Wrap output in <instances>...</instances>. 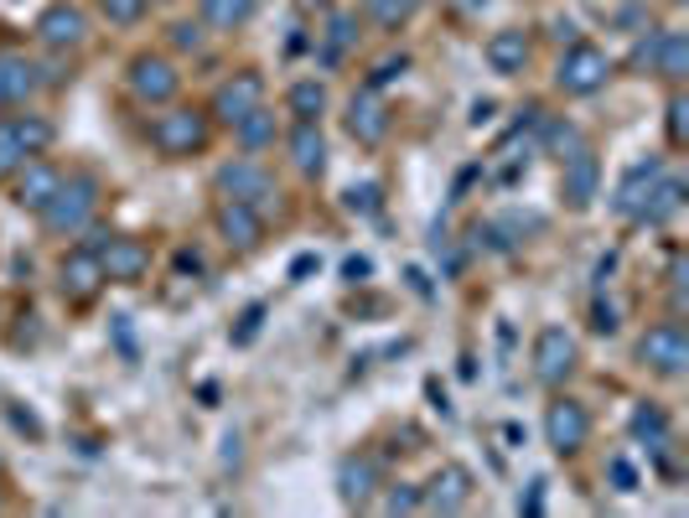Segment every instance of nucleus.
I'll return each mask as SVG.
<instances>
[{
    "label": "nucleus",
    "instance_id": "nucleus-15",
    "mask_svg": "<svg viewBox=\"0 0 689 518\" xmlns=\"http://www.w3.org/2000/svg\"><path fill=\"white\" fill-rule=\"evenodd\" d=\"M62 172L47 162H27L21 172H16V207H27V213H42L47 203H52V193H58Z\"/></svg>",
    "mask_w": 689,
    "mask_h": 518
},
{
    "label": "nucleus",
    "instance_id": "nucleus-17",
    "mask_svg": "<svg viewBox=\"0 0 689 518\" xmlns=\"http://www.w3.org/2000/svg\"><path fill=\"white\" fill-rule=\"evenodd\" d=\"M37 37H42V47H78L89 37V16L78 11V6H52L37 21Z\"/></svg>",
    "mask_w": 689,
    "mask_h": 518
},
{
    "label": "nucleus",
    "instance_id": "nucleus-38",
    "mask_svg": "<svg viewBox=\"0 0 689 518\" xmlns=\"http://www.w3.org/2000/svg\"><path fill=\"white\" fill-rule=\"evenodd\" d=\"M405 68H410V58H384V62H378V68H374V89H384V84H394V78L405 74Z\"/></svg>",
    "mask_w": 689,
    "mask_h": 518
},
{
    "label": "nucleus",
    "instance_id": "nucleus-39",
    "mask_svg": "<svg viewBox=\"0 0 689 518\" xmlns=\"http://www.w3.org/2000/svg\"><path fill=\"white\" fill-rule=\"evenodd\" d=\"M653 52H659V31H653V37H643V42L632 47V68H653Z\"/></svg>",
    "mask_w": 689,
    "mask_h": 518
},
{
    "label": "nucleus",
    "instance_id": "nucleus-5",
    "mask_svg": "<svg viewBox=\"0 0 689 518\" xmlns=\"http://www.w3.org/2000/svg\"><path fill=\"white\" fill-rule=\"evenodd\" d=\"M607 78H612V62H607V52L591 42H575L560 58V74H554V84L565 94H575V99H585V94H597L607 89Z\"/></svg>",
    "mask_w": 689,
    "mask_h": 518
},
{
    "label": "nucleus",
    "instance_id": "nucleus-37",
    "mask_svg": "<svg viewBox=\"0 0 689 518\" xmlns=\"http://www.w3.org/2000/svg\"><path fill=\"white\" fill-rule=\"evenodd\" d=\"M685 115H689V104L679 99H669V140H675V146H685Z\"/></svg>",
    "mask_w": 689,
    "mask_h": 518
},
{
    "label": "nucleus",
    "instance_id": "nucleus-10",
    "mask_svg": "<svg viewBox=\"0 0 689 518\" xmlns=\"http://www.w3.org/2000/svg\"><path fill=\"white\" fill-rule=\"evenodd\" d=\"M218 234H224L228 250H259L265 218H259L255 203H234V197H224V203H218Z\"/></svg>",
    "mask_w": 689,
    "mask_h": 518
},
{
    "label": "nucleus",
    "instance_id": "nucleus-2",
    "mask_svg": "<svg viewBox=\"0 0 689 518\" xmlns=\"http://www.w3.org/2000/svg\"><path fill=\"white\" fill-rule=\"evenodd\" d=\"M150 146L161 150V156H193V150L208 146V119L197 115V109H166V115H156V125H150Z\"/></svg>",
    "mask_w": 689,
    "mask_h": 518
},
{
    "label": "nucleus",
    "instance_id": "nucleus-32",
    "mask_svg": "<svg viewBox=\"0 0 689 518\" xmlns=\"http://www.w3.org/2000/svg\"><path fill=\"white\" fill-rule=\"evenodd\" d=\"M544 140H550V150L560 156V162H570L575 150H585V135L575 130V125H565V119H554L550 130H544Z\"/></svg>",
    "mask_w": 689,
    "mask_h": 518
},
{
    "label": "nucleus",
    "instance_id": "nucleus-16",
    "mask_svg": "<svg viewBox=\"0 0 689 518\" xmlns=\"http://www.w3.org/2000/svg\"><path fill=\"white\" fill-rule=\"evenodd\" d=\"M62 296H73V301H89L99 285H105V265H99V254L93 250H73L68 260H62Z\"/></svg>",
    "mask_w": 689,
    "mask_h": 518
},
{
    "label": "nucleus",
    "instance_id": "nucleus-34",
    "mask_svg": "<svg viewBox=\"0 0 689 518\" xmlns=\"http://www.w3.org/2000/svg\"><path fill=\"white\" fill-rule=\"evenodd\" d=\"M358 21H353V16H332V31H327V58H337V52H343V47H353L358 42Z\"/></svg>",
    "mask_w": 689,
    "mask_h": 518
},
{
    "label": "nucleus",
    "instance_id": "nucleus-20",
    "mask_svg": "<svg viewBox=\"0 0 689 518\" xmlns=\"http://www.w3.org/2000/svg\"><path fill=\"white\" fill-rule=\"evenodd\" d=\"M565 166V197H570V207H591V197H597V187H601V166H597V156H591V146L585 150H575L570 162H560Z\"/></svg>",
    "mask_w": 689,
    "mask_h": 518
},
{
    "label": "nucleus",
    "instance_id": "nucleus-4",
    "mask_svg": "<svg viewBox=\"0 0 689 518\" xmlns=\"http://www.w3.org/2000/svg\"><path fill=\"white\" fill-rule=\"evenodd\" d=\"M89 250L99 254V265H105V281H120V285L146 281L150 250L140 244V238H130V234H99Z\"/></svg>",
    "mask_w": 689,
    "mask_h": 518
},
{
    "label": "nucleus",
    "instance_id": "nucleus-45",
    "mask_svg": "<svg viewBox=\"0 0 689 518\" xmlns=\"http://www.w3.org/2000/svg\"><path fill=\"white\" fill-rule=\"evenodd\" d=\"M0 508H6V504H0Z\"/></svg>",
    "mask_w": 689,
    "mask_h": 518
},
{
    "label": "nucleus",
    "instance_id": "nucleus-1",
    "mask_svg": "<svg viewBox=\"0 0 689 518\" xmlns=\"http://www.w3.org/2000/svg\"><path fill=\"white\" fill-rule=\"evenodd\" d=\"M99 213V182L89 177V172H78V177H62L58 193H52V203L42 207V223L52 228V234H83L89 228V218Z\"/></svg>",
    "mask_w": 689,
    "mask_h": 518
},
{
    "label": "nucleus",
    "instance_id": "nucleus-30",
    "mask_svg": "<svg viewBox=\"0 0 689 518\" xmlns=\"http://www.w3.org/2000/svg\"><path fill=\"white\" fill-rule=\"evenodd\" d=\"M31 162V150L21 146V135L11 130V119H0V177H16Z\"/></svg>",
    "mask_w": 689,
    "mask_h": 518
},
{
    "label": "nucleus",
    "instance_id": "nucleus-13",
    "mask_svg": "<svg viewBox=\"0 0 689 518\" xmlns=\"http://www.w3.org/2000/svg\"><path fill=\"white\" fill-rule=\"evenodd\" d=\"M347 130H353V140L358 146H378L384 135H390V109L378 104L374 89H363L347 99Z\"/></svg>",
    "mask_w": 689,
    "mask_h": 518
},
{
    "label": "nucleus",
    "instance_id": "nucleus-43",
    "mask_svg": "<svg viewBox=\"0 0 689 518\" xmlns=\"http://www.w3.org/2000/svg\"><path fill=\"white\" fill-rule=\"evenodd\" d=\"M591 326H597V332H617V306H601L597 301V322Z\"/></svg>",
    "mask_w": 689,
    "mask_h": 518
},
{
    "label": "nucleus",
    "instance_id": "nucleus-19",
    "mask_svg": "<svg viewBox=\"0 0 689 518\" xmlns=\"http://www.w3.org/2000/svg\"><path fill=\"white\" fill-rule=\"evenodd\" d=\"M659 177H663V162H659V156L638 162V166L628 172V177H622V187H617V203H612V207L622 213V218L638 223V207H643V197L653 193V182H659Z\"/></svg>",
    "mask_w": 689,
    "mask_h": 518
},
{
    "label": "nucleus",
    "instance_id": "nucleus-33",
    "mask_svg": "<svg viewBox=\"0 0 689 518\" xmlns=\"http://www.w3.org/2000/svg\"><path fill=\"white\" fill-rule=\"evenodd\" d=\"M150 0H99V11L115 21V27H136L140 16H146Z\"/></svg>",
    "mask_w": 689,
    "mask_h": 518
},
{
    "label": "nucleus",
    "instance_id": "nucleus-7",
    "mask_svg": "<svg viewBox=\"0 0 689 518\" xmlns=\"http://www.w3.org/2000/svg\"><path fill=\"white\" fill-rule=\"evenodd\" d=\"M218 193L234 197V203H270L275 197V177L265 172V166L255 162V156H239V162L218 166Z\"/></svg>",
    "mask_w": 689,
    "mask_h": 518
},
{
    "label": "nucleus",
    "instance_id": "nucleus-11",
    "mask_svg": "<svg viewBox=\"0 0 689 518\" xmlns=\"http://www.w3.org/2000/svg\"><path fill=\"white\" fill-rule=\"evenodd\" d=\"M130 89H136V99H146V104H166V99H177L181 74L166 58H150L146 52V58L130 62Z\"/></svg>",
    "mask_w": 689,
    "mask_h": 518
},
{
    "label": "nucleus",
    "instance_id": "nucleus-25",
    "mask_svg": "<svg viewBox=\"0 0 689 518\" xmlns=\"http://www.w3.org/2000/svg\"><path fill=\"white\" fill-rule=\"evenodd\" d=\"M632 436H638V441H648V451H669V420H663V410L659 404H638V410H632Z\"/></svg>",
    "mask_w": 689,
    "mask_h": 518
},
{
    "label": "nucleus",
    "instance_id": "nucleus-23",
    "mask_svg": "<svg viewBox=\"0 0 689 518\" xmlns=\"http://www.w3.org/2000/svg\"><path fill=\"white\" fill-rule=\"evenodd\" d=\"M679 207H685V182L659 177L653 182V193L643 197V207H638V223H669Z\"/></svg>",
    "mask_w": 689,
    "mask_h": 518
},
{
    "label": "nucleus",
    "instance_id": "nucleus-31",
    "mask_svg": "<svg viewBox=\"0 0 689 518\" xmlns=\"http://www.w3.org/2000/svg\"><path fill=\"white\" fill-rule=\"evenodd\" d=\"M322 109H327V89L322 84H296L291 89V115L296 119H322Z\"/></svg>",
    "mask_w": 689,
    "mask_h": 518
},
{
    "label": "nucleus",
    "instance_id": "nucleus-3",
    "mask_svg": "<svg viewBox=\"0 0 689 518\" xmlns=\"http://www.w3.org/2000/svg\"><path fill=\"white\" fill-rule=\"evenodd\" d=\"M638 358H643V369H653L659 379H679L689 369V338L679 322H659L648 326L643 342H638Z\"/></svg>",
    "mask_w": 689,
    "mask_h": 518
},
{
    "label": "nucleus",
    "instance_id": "nucleus-12",
    "mask_svg": "<svg viewBox=\"0 0 689 518\" xmlns=\"http://www.w3.org/2000/svg\"><path fill=\"white\" fill-rule=\"evenodd\" d=\"M259 104H265V84H259V74H234L224 89L213 94V115H218L228 130H234V125H239L249 109H259Z\"/></svg>",
    "mask_w": 689,
    "mask_h": 518
},
{
    "label": "nucleus",
    "instance_id": "nucleus-21",
    "mask_svg": "<svg viewBox=\"0 0 689 518\" xmlns=\"http://www.w3.org/2000/svg\"><path fill=\"white\" fill-rule=\"evenodd\" d=\"M337 492H343V504H368L378 492V461L374 457H347L337 467Z\"/></svg>",
    "mask_w": 689,
    "mask_h": 518
},
{
    "label": "nucleus",
    "instance_id": "nucleus-26",
    "mask_svg": "<svg viewBox=\"0 0 689 518\" xmlns=\"http://www.w3.org/2000/svg\"><path fill=\"white\" fill-rule=\"evenodd\" d=\"M234 135L244 140V150H265V146H275V115L259 104V109H249V115L234 125Z\"/></svg>",
    "mask_w": 689,
    "mask_h": 518
},
{
    "label": "nucleus",
    "instance_id": "nucleus-36",
    "mask_svg": "<svg viewBox=\"0 0 689 518\" xmlns=\"http://www.w3.org/2000/svg\"><path fill=\"white\" fill-rule=\"evenodd\" d=\"M171 42H177L181 52H197V47H203V27H197V21H177V27H171Z\"/></svg>",
    "mask_w": 689,
    "mask_h": 518
},
{
    "label": "nucleus",
    "instance_id": "nucleus-9",
    "mask_svg": "<svg viewBox=\"0 0 689 518\" xmlns=\"http://www.w3.org/2000/svg\"><path fill=\"white\" fill-rule=\"evenodd\" d=\"M472 504V472L466 467H441V472L431 477V488L420 492V508H431V514H462V508Z\"/></svg>",
    "mask_w": 689,
    "mask_h": 518
},
{
    "label": "nucleus",
    "instance_id": "nucleus-28",
    "mask_svg": "<svg viewBox=\"0 0 689 518\" xmlns=\"http://www.w3.org/2000/svg\"><path fill=\"white\" fill-rule=\"evenodd\" d=\"M420 6H425V0H368L363 11H368V21H374V27L394 31V27H405V21L420 11Z\"/></svg>",
    "mask_w": 689,
    "mask_h": 518
},
{
    "label": "nucleus",
    "instance_id": "nucleus-24",
    "mask_svg": "<svg viewBox=\"0 0 689 518\" xmlns=\"http://www.w3.org/2000/svg\"><path fill=\"white\" fill-rule=\"evenodd\" d=\"M653 74H663L669 84H679V78L689 74V47L679 31H659V52H653Z\"/></svg>",
    "mask_w": 689,
    "mask_h": 518
},
{
    "label": "nucleus",
    "instance_id": "nucleus-18",
    "mask_svg": "<svg viewBox=\"0 0 689 518\" xmlns=\"http://www.w3.org/2000/svg\"><path fill=\"white\" fill-rule=\"evenodd\" d=\"M482 58H488V68H493V74H503V78L524 74V62H529V37H524L519 27L493 31V37H488V47H482Z\"/></svg>",
    "mask_w": 689,
    "mask_h": 518
},
{
    "label": "nucleus",
    "instance_id": "nucleus-14",
    "mask_svg": "<svg viewBox=\"0 0 689 518\" xmlns=\"http://www.w3.org/2000/svg\"><path fill=\"white\" fill-rule=\"evenodd\" d=\"M47 78L42 68L31 58H16V52H0V109H11V104H27L31 94L42 89Z\"/></svg>",
    "mask_w": 689,
    "mask_h": 518
},
{
    "label": "nucleus",
    "instance_id": "nucleus-44",
    "mask_svg": "<svg viewBox=\"0 0 689 518\" xmlns=\"http://www.w3.org/2000/svg\"><path fill=\"white\" fill-rule=\"evenodd\" d=\"M675 6H685V0H675Z\"/></svg>",
    "mask_w": 689,
    "mask_h": 518
},
{
    "label": "nucleus",
    "instance_id": "nucleus-35",
    "mask_svg": "<svg viewBox=\"0 0 689 518\" xmlns=\"http://www.w3.org/2000/svg\"><path fill=\"white\" fill-rule=\"evenodd\" d=\"M384 514H420V488H410V482H400V488L384 498Z\"/></svg>",
    "mask_w": 689,
    "mask_h": 518
},
{
    "label": "nucleus",
    "instance_id": "nucleus-29",
    "mask_svg": "<svg viewBox=\"0 0 689 518\" xmlns=\"http://www.w3.org/2000/svg\"><path fill=\"white\" fill-rule=\"evenodd\" d=\"M11 130L21 135V146H27L31 156H42V150L52 146V125H47L42 115H11Z\"/></svg>",
    "mask_w": 689,
    "mask_h": 518
},
{
    "label": "nucleus",
    "instance_id": "nucleus-27",
    "mask_svg": "<svg viewBox=\"0 0 689 518\" xmlns=\"http://www.w3.org/2000/svg\"><path fill=\"white\" fill-rule=\"evenodd\" d=\"M255 6H259V0H203V21L234 31V27H244V21L255 16Z\"/></svg>",
    "mask_w": 689,
    "mask_h": 518
},
{
    "label": "nucleus",
    "instance_id": "nucleus-6",
    "mask_svg": "<svg viewBox=\"0 0 689 518\" xmlns=\"http://www.w3.org/2000/svg\"><path fill=\"white\" fill-rule=\"evenodd\" d=\"M575 363H581V348H575V338L565 326H544L534 338V379L540 384H565L575 373Z\"/></svg>",
    "mask_w": 689,
    "mask_h": 518
},
{
    "label": "nucleus",
    "instance_id": "nucleus-41",
    "mask_svg": "<svg viewBox=\"0 0 689 518\" xmlns=\"http://www.w3.org/2000/svg\"><path fill=\"white\" fill-rule=\"evenodd\" d=\"M612 482H617L622 492H632V488H638V472H632L628 461H612Z\"/></svg>",
    "mask_w": 689,
    "mask_h": 518
},
{
    "label": "nucleus",
    "instance_id": "nucleus-8",
    "mask_svg": "<svg viewBox=\"0 0 689 518\" xmlns=\"http://www.w3.org/2000/svg\"><path fill=\"white\" fill-rule=\"evenodd\" d=\"M585 436H591V414H585V404L554 400L550 410H544V441H550L560 457H575V451L585 446Z\"/></svg>",
    "mask_w": 689,
    "mask_h": 518
},
{
    "label": "nucleus",
    "instance_id": "nucleus-22",
    "mask_svg": "<svg viewBox=\"0 0 689 518\" xmlns=\"http://www.w3.org/2000/svg\"><path fill=\"white\" fill-rule=\"evenodd\" d=\"M291 162H296V172H306V177H316V172L327 166V140L316 130V119H296V130H291Z\"/></svg>",
    "mask_w": 689,
    "mask_h": 518
},
{
    "label": "nucleus",
    "instance_id": "nucleus-42",
    "mask_svg": "<svg viewBox=\"0 0 689 518\" xmlns=\"http://www.w3.org/2000/svg\"><path fill=\"white\" fill-rule=\"evenodd\" d=\"M446 6H451L456 16H482L488 6H493V0H446Z\"/></svg>",
    "mask_w": 689,
    "mask_h": 518
},
{
    "label": "nucleus",
    "instance_id": "nucleus-40",
    "mask_svg": "<svg viewBox=\"0 0 689 518\" xmlns=\"http://www.w3.org/2000/svg\"><path fill=\"white\" fill-rule=\"evenodd\" d=\"M374 193H378L374 182H368V187H353V193H347V207H353V213H358V207L363 213H374Z\"/></svg>",
    "mask_w": 689,
    "mask_h": 518
}]
</instances>
